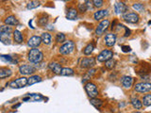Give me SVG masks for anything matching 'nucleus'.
<instances>
[{
  "instance_id": "obj_1",
  "label": "nucleus",
  "mask_w": 151,
  "mask_h": 113,
  "mask_svg": "<svg viewBox=\"0 0 151 113\" xmlns=\"http://www.w3.org/2000/svg\"><path fill=\"white\" fill-rule=\"evenodd\" d=\"M11 32H12V28L9 26H3L0 28V41H1L4 44H11V41H12Z\"/></svg>"
},
{
  "instance_id": "obj_2",
  "label": "nucleus",
  "mask_w": 151,
  "mask_h": 113,
  "mask_svg": "<svg viewBox=\"0 0 151 113\" xmlns=\"http://www.w3.org/2000/svg\"><path fill=\"white\" fill-rule=\"evenodd\" d=\"M44 59V54L39 49L33 48L28 53V60L31 63H39Z\"/></svg>"
},
{
  "instance_id": "obj_3",
  "label": "nucleus",
  "mask_w": 151,
  "mask_h": 113,
  "mask_svg": "<svg viewBox=\"0 0 151 113\" xmlns=\"http://www.w3.org/2000/svg\"><path fill=\"white\" fill-rule=\"evenodd\" d=\"M137 74H139L142 77H146L148 78V74L151 72V66H149L147 63L143 62L139 65V67L135 68Z\"/></svg>"
},
{
  "instance_id": "obj_4",
  "label": "nucleus",
  "mask_w": 151,
  "mask_h": 113,
  "mask_svg": "<svg viewBox=\"0 0 151 113\" xmlns=\"http://www.w3.org/2000/svg\"><path fill=\"white\" fill-rule=\"evenodd\" d=\"M85 91H86L87 94L92 99L96 98L98 95V89H97L96 85L92 82H88L85 84Z\"/></svg>"
},
{
  "instance_id": "obj_5",
  "label": "nucleus",
  "mask_w": 151,
  "mask_h": 113,
  "mask_svg": "<svg viewBox=\"0 0 151 113\" xmlns=\"http://www.w3.org/2000/svg\"><path fill=\"white\" fill-rule=\"evenodd\" d=\"M75 49V44L72 41H66L65 44H63L60 46V53L61 55H68L70 53H72Z\"/></svg>"
},
{
  "instance_id": "obj_6",
  "label": "nucleus",
  "mask_w": 151,
  "mask_h": 113,
  "mask_svg": "<svg viewBox=\"0 0 151 113\" xmlns=\"http://www.w3.org/2000/svg\"><path fill=\"white\" fill-rule=\"evenodd\" d=\"M9 85L12 89H21V88H24V87L27 85V78H26V77L17 78L15 80H13V81L9 82Z\"/></svg>"
},
{
  "instance_id": "obj_7",
  "label": "nucleus",
  "mask_w": 151,
  "mask_h": 113,
  "mask_svg": "<svg viewBox=\"0 0 151 113\" xmlns=\"http://www.w3.org/2000/svg\"><path fill=\"white\" fill-rule=\"evenodd\" d=\"M123 19L125 21L131 23V24H135L139 22V15L135 12H126L123 14Z\"/></svg>"
},
{
  "instance_id": "obj_8",
  "label": "nucleus",
  "mask_w": 151,
  "mask_h": 113,
  "mask_svg": "<svg viewBox=\"0 0 151 113\" xmlns=\"http://www.w3.org/2000/svg\"><path fill=\"white\" fill-rule=\"evenodd\" d=\"M135 91L138 92H147L151 91V83L149 82H142L135 85Z\"/></svg>"
},
{
  "instance_id": "obj_9",
  "label": "nucleus",
  "mask_w": 151,
  "mask_h": 113,
  "mask_svg": "<svg viewBox=\"0 0 151 113\" xmlns=\"http://www.w3.org/2000/svg\"><path fill=\"white\" fill-rule=\"evenodd\" d=\"M113 53L111 50H103L100 54L97 56V60L100 61V62H103V61H108L109 59H112Z\"/></svg>"
},
{
  "instance_id": "obj_10",
  "label": "nucleus",
  "mask_w": 151,
  "mask_h": 113,
  "mask_svg": "<svg viewBox=\"0 0 151 113\" xmlns=\"http://www.w3.org/2000/svg\"><path fill=\"white\" fill-rule=\"evenodd\" d=\"M19 72H20L21 74L28 75L35 72V68L31 65H22L19 67Z\"/></svg>"
},
{
  "instance_id": "obj_11",
  "label": "nucleus",
  "mask_w": 151,
  "mask_h": 113,
  "mask_svg": "<svg viewBox=\"0 0 151 113\" xmlns=\"http://www.w3.org/2000/svg\"><path fill=\"white\" fill-rule=\"evenodd\" d=\"M109 25H110V21H109V20H104V21H102L98 25V26L96 27V35H102L103 33L106 31V29L108 28Z\"/></svg>"
},
{
  "instance_id": "obj_12",
  "label": "nucleus",
  "mask_w": 151,
  "mask_h": 113,
  "mask_svg": "<svg viewBox=\"0 0 151 113\" xmlns=\"http://www.w3.org/2000/svg\"><path fill=\"white\" fill-rule=\"evenodd\" d=\"M94 64H96L94 58H84L80 61V66L82 68H91Z\"/></svg>"
},
{
  "instance_id": "obj_13",
  "label": "nucleus",
  "mask_w": 151,
  "mask_h": 113,
  "mask_svg": "<svg viewBox=\"0 0 151 113\" xmlns=\"http://www.w3.org/2000/svg\"><path fill=\"white\" fill-rule=\"evenodd\" d=\"M127 6L124 3V2H116L114 5V11L117 14H120V13H126V11H127Z\"/></svg>"
},
{
  "instance_id": "obj_14",
  "label": "nucleus",
  "mask_w": 151,
  "mask_h": 113,
  "mask_svg": "<svg viewBox=\"0 0 151 113\" xmlns=\"http://www.w3.org/2000/svg\"><path fill=\"white\" fill-rule=\"evenodd\" d=\"M104 40H105V44L107 46L111 47L114 45L115 41H116V35L113 34V33H109V34L106 35Z\"/></svg>"
},
{
  "instance_id": "obj_15",
  "label": "nucleus",
  "mask_w": 151,
  "mask_h": 113,
  "mask_svg": "<svg viewBox=\"0 0 151 113\" xmlns=\"http://www.w3.org/2000/svg\"><path fill=\"white\" fill-rule=\"evenodd\" d=\"M42 42V40H41V37L39 36H32L29 40H28V42L27 44L28 46L32 47V48H36V47H38Z\"/></svg>"
},
{
  "instance_id": "obj_16",
  "label": "nucleus",
  "mask_w": 151,
  "mask_h": 113,
  "mask_svg": "<svg viewBox=\"0 0 151 113\" xmlns=\"http://www.w3.org/2000/svg\"><path fill=\"white\" fill-rule=\"evenodd\" d=\"M121 82L123 87H125L126 89H129L133 84V78L131 77H129V75H125V77H122Z\"/></svg>"
},
{
  "instance_id": "obj_17",
  "label": "nucleus",
  "mask_w": 151,
  "mask_h": 113,
  "mask_svg": "<svg viewBox=\"0 0 151 113\" xmlns=\"http://www.w3.org/2000/svg\"><path fill=\"white\" fill-rule=\"evenodd\" d=\"M48 67L50 70L53 71V73L56 74H60V72H61V68L60 67V64L58 63V62H50L48 64Z\"/></svg>"
},
{
  "instance_id": "obj_18",
  "label": "nucleus",
  "mask_w": 151,
  "mask_h": 113,
  "mask_svg": "<svg viewBox=\"0 0 151 113\" xmlns=\"http://www.w3.org/2000/svg\"><path fill=\"white\" fill-rule=\"evenodd\" d=\"M78 16V11L74 8H71L68 9L67 14H66V18L69 19V20H75Z\"/></svg>"
},
{
  "instance_id": "obj_19",
  "label": "nucleus",
  "mask_w": 151,
  "mask_h": 113,
  "mask_svg": "<svg viewBox=\"0 0 151 113\" xmlns=\"http://www.w3.org/2000/svg\"><path fill=\"white\" fill-rule=\"evenodd\" d=\"M0 59L5 61V62L8 63H12V64H16L18 62V60L14 59L12 56H8V55H0Z\"/></svg>"
},
{
  "instance_id": "obj_20",
  "label": "nucleus",
  "mask_w": 151,
  "mask_h": 113,
  "mask_svg": "<svg viewBox=\"0 0 151 113\" xmlns=\"http://www.w3.org/2000/svg\"><path fill=\"white\" fill-rule=\"evenodd\" d=\"M107 14H108V11H107V9H100V11H96L93 17H94V19H96V20L98 21V20H100V19L105 17Z\"/></svg>"
},
{
  "instance_id": "obj_21",
  "label": "nucleus",
  "mask_w": 151,
  "mask_h": 113,
  "mask_svg": "<svg viewBox=\"0 0 151 113\" xmlns=\"http://www.w3.org/2000/svg\"><path fill=\"white\" fill-rule=\"evenodd\" d=\"M5 24L8 26H15L18 24V20L15 18V16L11 15L5 19Z\"/></svg>"
},
{
  "instance_id": "obj_22",
  "label": "nucleus",
  "mask_w": 151,
  "mask_h": 113,
  "mask_svg": "<svg viewBox=\"0 0 151 113\" xmlns=\"http://www.w3.org/2000/svg\"><path fill=\"white\" fill-rule=\"evenodd\" d=\"M12 71L8 68H0V78H6L12 75Z\"/></svg>"
},
{
  "instance_id": "obj_23",
  "label": "nucleus",
  "mask_w": 151,
  "mask_h": 113,
  "mask_svg": "<svg viewBox=\"0 0 151 113\" xmlns=\"http://www.w3.org/2000/svg\"><path fill=\"white\" fill-rule=\"evenodd\" d=\"M42 81V77H39V75H32L29 78H27V85H33L35 83L41 82Z\"/></svg>"
},
{
  "instance_id": "obj_24",
  "label": "nucleus",
  "mask_w": 151,
  "mask_h": 113,
  "mask_svg": "<svg viewBox=\"0 0 151 113\" xmlns=\"http://www.w3.org/2000/svg\"><path fill=\"white\" fill-rule=\"evenodd\" d=\"M41 40H42V42H44L45 44H49L51 42V35L47 32L42 33L41 36Z\"/></svg>"
},
{
  "instance_id": "obj_25",
  "label": "nucleus",
  "mask_w": 151,
  "mask_h": 113,
  "mask_svg": "<svg viewBox=\"0 0 151 113\" xmlns=\"http://www.w3.org/2000/svg\"><path fill=\"white\" fill-rule=\"evenodd\" d=\"M13 39L17 44H21L23 41V35L19 30H14L13 31Z\"/></svg>"
},
{
  "instance_id": "obj_26",
  "label": "nucleus",
  "mask_w": 151,
  "mask_h": 113,
  "mask_svg": "<svg viewBox=\"0 0 151 113\" xmlns=\"http://www.w3.org/2000/svg\"><path fill=\"white\" fill-rule=\"evenodd\" d=\"M131 104H132V106H133V107L136 108V109H140V108H142V107H143V104H142V102L137 98H132L131 99Z\"/></svg>"
},
{
  "instance_id": "obj_27",
  "label": "nucleus",
  "mask_w": 151,
  "mask_h": 113,
  "mask_svg": "<svg viewBox=\"0 0 151 113\" xmlns=\"http://www.w3.org/2000/svg\"><path fill=\"white\" fill-rule=\"evenodd\" d=\"M74 74V70L71 68H63L60 72V75H63V77H69V75H73Z\"/></svg>"
},
{
  "instance_id": "obj_28",
  "label": "nucleus",
  "mask_w": 151,
  "mask_h": 113,
  "mask_svg": "<svg viewBox=\"0 0 151 113\" xmlns=\"http://www.w3.org/2000/svg\"><path fill=\"white\" fill-rule=\"evenodd\" d=\"M93 49H94V42H92V44H89L86 47H85L83 53H84V55H91Z\"/></svg>"
},
{
  "instance_id": "obj_29",
  "label": "nucleus",
  "mask_w": 151,
  "mask_h": 113,
  "mask_svg": "<svg viewBox=\"0 0 151 113\" xmlns=\"http://www.w3.org/2000/svg\"><path fill=\"white\" fill-rule=\"evenodd\" d=\"M142 104L145 107L151 106V94H146V95H145L143 98V101H142Z\"/></svg>"
},
{
  "instance_id": "obj_30",
  "label": "nucleus",
  "mask_w": 151,
  "mask_h": 113,
  "mask_svg": "<svg viewBox=\"0 0 151 113\" xmlns=\"http://www.w3.org/2000/svg\"><path fill=\"white\" fill-rule=\"evenodd\" d=\"M91 104L96 108H100L103 102L101 100H99V99H96V98H93V99H91Z\"/></svg>"
},
{
  "instance_id": "obj_31",
  "label": "nucleus",
  "mask_w": 151,
  "mask_h": 113,
  "mask_svg": "<svg viewBox=\"0 0 151 113\" xmlns=\"http://www.w3.org/2000/svg\"><path fill=\"white\" fill-rule=\"evenodd\" d=\"M40 6V2L39 1H30L28 2L27 5V8L28 9H36Z\"/></svg>"
},
{
  "instance_id": "obj_32",
  "label": "nucleus",
  "mask_w": 151,
  "mask_h": 113,
  "mask_svg": "<svg viewBox=\"0 0 151 113\" xmlns=\"http://www.w3.org/2000/svg\"><path fill=\"white\" fill-rule=\"evenodd\" d=\"M115 62H116V61H115L114 59H109L108 61H106V64H105L106 68L109 69V70H111V69L115 66Z\"/></svg>"
},
{
  "instance_id": "obj_33",
  "label": "nucleus",
  "mask_w": 151,
  "mask_h": 113,
  "mask_svg": "<svg viewBox=\"0 0 151 113\" xmlns=\"http://www.w3.org/2000/svg\"><path fill=\"white\" fill-rule=\"evenodd\" d=\"M94 73H96V70H94V69H92V70H90L89 71V72L86 74H85V77H83V79H82V82H85V81H86V80H88V79H90V77H92V75L94 74Z\"/></svg>"
},
{
  "instance_id": "obj_34",
  "label": "nucleus",
  "mask_w": 151,
  "mask_h": 113,
  "mask_svg": "<svg viewBox=\"0 0 151 113\" xmlns=\"http://www.w3.org/2000/svg\"><path fill=\"white\" fill-rule=\"evenodd\" d=\"M132 8H133L136 11H142L144 9V5L141 3H135V4H133Z\"/></svg>"
},
{
  "instance_id": "obj_35",
  "label": "nucleus",
  "mask_w": 151,
  "mask_h": 113,
  "mask_svg": "<svg viewBox=\"0 0 151 113\" xmlns=\"http://www.w3.org/2000/svg\"><path fill=\"white\" fill-rule=\"evenodd\" d=\"M56 41L58 42H63L65 41V35L63 34V33H59V34H57Z\"/></svg>"
},
{
  "instance_id": "obj_36",
  "label": "nucleus",
  "mask_w": 151,
  "mask_h": 113,
  "mask_svg": "<svg viewBox=\"0 0 151 113\" xmlns=\"http://www.w3.org/2000/svg\"><path fill=\"white\" fill-rule=\"evenodd\" d=\"M78 9H79V11L80 12H85L87 11V6H86V4L85 3H81V4H78Z\"/></svg>"
},
{
  "instance_id": "obj_37",
  "label": "nucleus",
  "mask_w": 151,
  "mask_h": 113,
  "mask_svg": "<svg viewBox=\"0 0 151 113\" xmlns=\"http://www.w3.org/2000/svg\"><path fill=\"white\" fill-rule=\"evenodd\" d=\"M103 1L102 0H93V6L94 7H96V8H101L103 6Z\"/></svg>"
},
{
  "instance_id": "obj_38",
  "label": "nucleus",
  "mask_w": 151,
  "mask_h": 113,
  "mask_svg": "<svg viewBox=\"0 0 151 113\" xmlns=\"http://www.w3.org/2000/svg\"><path fill=\"white\" fill-rule=\"evenodd\" d=\"M28 96L33 97V100L34 101H39V100H42V99L44 98L42 95H40V94H28Z\"/></svg>"
},
{
  "instance_id": "obj_39",
  "label": "nucleus",
  "mask_w": 151,
  "mask_h": 113,
  "mask_svg": "<svg viewBox=\"0 0 151 113\" xmlns=\"http://www.w3.org/2000/svg\"><path fill=\"white\" fill-rule=\"evenodd\" d=\"M46 23H47V18H45V17H42V18H40L39 24H40L41 26H45V25H46Z\"/></svg>"
},
{
  "instance_id": "obj_40",
  "label": "nucleus",
  "mask_w": 151,
  "mask_h": 113,
  "mask_svg": "<svg viewBox=\"0 0 151 113\" xmlns=\"http://www.w3.org/2000/svg\"><path fill=\"white\" fill-rule=\"evenodd\" d=\"M131 49H130V47L129 45H123L122 46V51L123 52H125V53H127V52H129Z\"/></svg>"
},
{
  "instance_id": "obj_41",
  "label": "nucleus",
  "mask_w": 151,
  "mask_h": 113,
  "mask_svg": "<svg viewBox=\"0 0 151 113\" xmlns=\"http://www.w3.org/2000/svg\"><path fill=\"white\" fill-rule=\"evenodd\" d=\"M125 30H126V32H125V37H129V35H130V30L129 29V28H127V27H126L125 28Z\"/></svg>"
},
{
  "instance_id": "obj_42",
  "label": "nucleus",
  "mask_w": 151,
  "mask_h": 113,
  "mask_svg": "<svg viewBox=\"0 0 151 113\" xmlns=\"http://www.w3.org/2000/svg\"><path fill=\"white\" fill-rule=\"evenodd\" d=\"M133 113H141V112H138V111H137V112H133Z\"/></svg>"
}]
</instances>
